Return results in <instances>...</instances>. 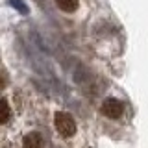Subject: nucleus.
Masks as SVG:
<instances>
[{
    "mask_svg": "<svg viewBox=\"0 0 148 148\" xmlns=\"http://www.w3.org/2000/svg\"><path fill=\"white\" fill-rule=\"evenodd\" d=\"M63 65H65V69H67V72L71 74V78L74 80V83H78V85H87V83L91 82V72L82 61L67 58Z\"/></svg>",
    "mask_w": 148,
    "mask_h": 148,
    "instance_id": "1",
    "label": "nucleus"
},
{
    "mask_svg": "<svg viewBox=\"0 0 148 148\" xmlns=\"http://www.w3.org/2000/svg\"><path fill=\"white\" fill-rule=\"evenodd\" d=\"M54 124H56V130L61 137H72L76 133V122H74L72 115L65 113V111H58L54 115Z\"/></svg>",
    "mask_w": 148,
    "mask_h": 148,
    "instance_id": "2",
    "label": "nucleus"
},
{
    "mask_svg": "<svg viewBox=\"0 0 148 148\" xmlns=\"http://www.w3.org/2000/svg\"><path fill=\"white\" fill-rule=\"evenodd\" d=\"M102 115H106L108 119H120L124 113V104L117 98H106L102 102Z\"/></svg>",
    "mask_w": 148,
    "mask_h": 148,
    "instance_id": "3",
    "label": "nucleus"
},
{
    "mask_svg": "<svg viewBox=\"0 0 148 148\" xmlns=\"http://www.w3.org/2000/svg\"><path fill=\"white\" fill-rule=\"evenodd\" d=\"M43 145H45L43 135L37 132H30L22 139V148H43Z\"/></svg>",
    "mask_w": 148,
    "mask_h": 148,
    "instance_id": "4",
    "label": "nucleus"
},
{
    "mask_svg": "<svg viewBox=\"0 0 148 148\" xmlns=\"http://www.w3.org/2000/svg\"><path fill=\"white\" fill-rule=\"evenodd\" d=\"M56 4H58V8L61 9L65 13H72L78 9V4H80V0H56Z\"/></svg>",
    "mask_w": 148,
    "mask_h": 148,
    "instance_id": "5",
    "label": "nucleus"
},
{
    "mask_svg": "<svg viewBox=\"0 0 148 148\" xmlns=\"http://www.w3.org/2000/svg\"><path fill=\"white\" fill-rule=\"evenodd\" d=\"M9 117H11V109H9L6 100H0V124L8 122Z\"/></svg>",
    "mask_w": 148,
    "mask_h": 148,
    "instance_id": "6",
    "label": "nucleus"
},
{
    "mask_svg": "<svg viewBox=\"0 0 148 148\" xmlns=\"http://www.w3.org/2000/svg\"><path fill=\"white\" fill-rule=\"evenodd\" d=\"M8 4H9L13 9H17L21 15H28V11H30V9H28V6L22 2V0H8Z\"/></svg>",
    "mask_w": 148,
    "mask_h": 148,
    "instance_id": "7",
    "label": "nucleus"
},
{
    "mask_svg": "<svg viewBox=\"0 0 148 148\" xmlns=\"http://www.w3.org/2000/svg\"><path fill=\"white\" fill-rule=\"evenodd\" d=\"M6 85H8V78H6V74H2V72H0V91H2Z\"/></svg>",
    "mask_w": 148,
    "mask_h": 148,
    "instance_id": "8",
    "label": "nucleus"
}]
</instances>
